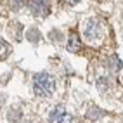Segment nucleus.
<instances>
[{"instance_id":"obj_1","label":"nucleus","mask_w":123,"mask_h":123,"mask_svg":"<svg viewBox=\"0 0 123 123\" xmlns=\"http://www.w3.org/2000/svg\"><path fill=\"white\" fill-rule=\"evenodd\" d=\"M81 33H83V38L90 45H97L102 40L104 26H102V23L97 21V19H87L81 24Z\"/></svg>"},{"instance_id":"obj_2","label":"nucleus","mask_w":123,"mask_h":123,"mask_svg":"<svg viewBox=\"0 0 123 123\" xmlns=\"http://www.w3.org/2000/svg\"><path fill=\"white\" fill-rule=\"evenodd\" d=\"M54 78L47 73H38V75L33 76V90L37 92V95H42V97H50L54 94Z\"/></svg>"},{"instance_id":"obj_3","label":"nucleus","mask_w":123,"mask_h":123,"mask_svg":"<svg viewBox=\"0 0 123 123\" xmlns=\"http://www.w3.org/2000/svg\"><path fill=\"white\" fill-rule=\"evenodd\" d=\"M49 123H73V118L66 111V108L57 106V108L50 113V116H49Z\"/></svg>"},{"instance_id":"obj_4","label":"nucleus","mask_w":123,"mask_h":123,"mask_svg":"<svg viewBox=\"0 0 123 123\" xmlns=\"http://www.w3.org/2000/svg\"><path fill=\"white\" fill-rule=\"evenodd\" d=\"M31 11L37 16H43L47 14V4L45 0H31Z\"/></svg>"},{"instance_id":"obj_5","label":"nucleus","mask_w":123,"mask_h":123,"mask_svg":"<svg viewBox=\"0 0 123 123\" xmlns=\"http://www.w3.org/2000/svg\"><path fill=\"white\" fill-rule=\"evenodd\" d=\"M80 49H81V43H80L78 37L73 35V37L69 38V42H68V50H71V52H78Z\"/></svg>"},{"instance_id":"obj_6","label":"nucleus","mask_w":123,"mask_h":123,"mask_svg":"<svg viewBox=\"0 0 123 123\" xmlns=\"http://www.w3.org/2000/svg\"><path fill=\"white\" fill-rule=\"evenodd\" d=\"M12 5L18 7V9H21V7L24 5V0H12Z\"/></svg>"},{"instance_id":"obj_7","label":"nucleus","mask_w":123,"mask_h":123,"mask_svg":"<svg viewBox=\"0 0 123 123\" xmlns=\"http://www.w3.org/2000/svg\"><path fill=\"white\" fill-rule=\"evenodd\" d=\"M66 2H68V4H71V5H73V4H78V0H66Z\"/></svg>"}]
</instances>
